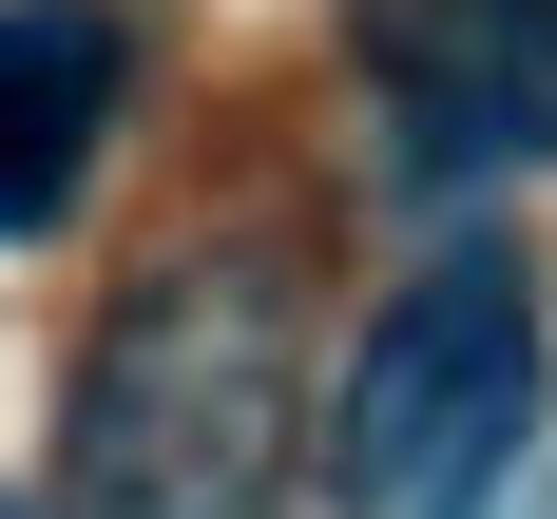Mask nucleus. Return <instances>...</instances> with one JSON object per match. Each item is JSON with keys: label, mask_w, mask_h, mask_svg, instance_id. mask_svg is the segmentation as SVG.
Masks as SVG:
<instances>
[{"label": "nucleus", "mask_w": 557, "mask_h": 519, "mask_svg": "<svg viewBox=\"0 0 557 519\" xmlns=\"http://www.w3.org/2000/svg\"><path fill=\"white\" fill-rule=\"evenodd\" d=\"M423 173H539L557 155V0H346Z\"/></svg>", "instance_id": "obj_2"}, {"label": "nucleus", "mask_w": 557, "mask_h": 519, "mask_svg": "<svg viewBox=\"0 0 557 519\" xmlns=\"http://www.w3.org/2000/svg\"><path fill=\"white\" fill-rule=\"evenodd\" d=\"M115 97H135L115 0H0V231H58V212H77Z\"/></svg>", "instance_id": "obj_3"}, {"label": "nucleus", "mask_w": 557, "mask_h": 519, "mask_svg": "<svg viewBox=\"0 0 557 519\" xmlns=\"http://www.w3.org/2000/svg\"><path fill=\"white\" fill-rule=\"evenodd\" d=\"M0 519H20V501H0Z\"/></svg>", "instance_id": "obj_4"}, {"label": "nucleus", "mask_w": 557, "mask_h": 519, "mask_svg": "<svg viewBox=\"0 0 557 519\" xmlns=\"http://www.w3.org/2000/svg\"><path fill=\"white\" fill-rule=\"evenodd\" d=\"M519 443H539V288H519V250H443L327 404V501L346 519H461V501H500Z\"/></svg>", "instance_id": "obj_1"}]
</instances>
